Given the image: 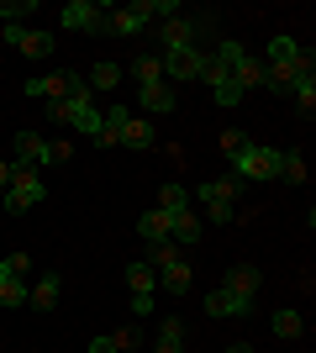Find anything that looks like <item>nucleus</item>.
Listing matches in <instances>:
<instances>
[{
	"label": "nucleus",
	"instance_id": "2f4dec72",
	"mask_svg": "<svg viewBox=\"0 0 316 353\" xmlns=\"http://www.w3.org/2000/svg\"><path fill=\"white\" fill-rule=\"evenodd\" d=\"M111 343H116V353H132L137 343H143V327H137V322H127L121 332H111Z\"/></svg>",
	"mask_w": 316,
	"mask_h": 353
},
{
	"label": "nucleus",
	"instance_id": "0eeeda50",
	"mask_svg": "<svg viewBox=\"0 0 316 353\" xmlns=\"http://www.w3.org/2000/svg\"><path fill=\"white\" fill-rule=\"evenodd\" d=\"M11 163H16V169H37V163H48V143L37 132H16L11 137Z\"/></svg>",
	"mask_w": 316,
	"mask_h": 353
},
{
	"label": "nucleus",
	"instance_id": "9d476101",
	"mask_svg": "<svg viewBox=\"0 0 316 353\" xmlns=\"http://www.w3.org/2000/svg\"><path fill=\"white\" fill-rule=\"evenodd\" d=\"M127 121H132V111L127 105H105L101 111V137H95V148H121V132H127Z\"/></svg>",
	"mask_w": 316,
	"mask_h": 353
},
{
	"label": "nucleus",
	"instance_id": "7ed1b4c3",
	"mask_svg": "<svg viewBox=\"0 0 316 353\" xmlns=\"http://www.w3.org/2000/svg\"><path fill=\"white\" fill-rule=\"evenodd\" d=\"M238 190H242L238 174H222V179H211V185H200V206H206L211 227H227V221H232V195Z\"/></svg>",
	"mask_w": 316,
	"mask_h": 353
},
{
	"label": "nucleus",
	"instance_id": "5701e85b",
	"mask_svg": "<svg viewBox=\"0 0 316 353\" xmlns=\"http://www.w3.org/2000/svg\"><path fill=\"white\" fill-rule=\"evenodd\" d=\"M185 348V327H180V316H169L164 327H158V343H153V353H180Z\"/></svg>",
	"mask_w": 316,
	"mask_h": 353
},
{
	"label": "nucleus",
	"instance_id": "f03ea898",
	"mask_svg": "<svg viewBox=\"0 0 316 353\" xmlns=\"http://www.w3.org/2000/svg\"><path fill=\"white\" fill-rule=\"evenodd\" d=\"M43 195H48V185H43V174L37 169H16L11 163V185H6V211H32V206H43Z\"/></svg>",
	"mask_w": 316,
	"mask_h": 353
},
{
	"label": "nucleus",
	"instance_id": "39448f33",
	"mask_svg": "<svg viewBox=\"0 0 316 353\" xmlns=\"http://www.w3.org/2000/svg\"><path fill=\"white\" fill-rule=\"evenodd\" d=\"M211 53H200V48H185V53H164V79L174 90L190 85V79H200V69H206Z\"/></svg>",
	"mask_w": 316,
	"mask_h": 353
},
{
	"label": "nucleus",
	"instance_id": "f8f14e48",
	"mask_svg": "<svg viewBox=\"0 0 316 353\" xmlns=\"http://www.w3.org/2000/svg\"><path fill=\"white\" fill-rule=\"evenodd\" d=\"M137 101L148 105L153 117H164V111H174V105H180V90L164 79V85H143V90H137Z\"/></svg>",
	"mask_w": 316,
	"mask_h": 353
},
{
	"label": "nucleus",
	"instance_id": "c85d7f7f",
	"mask_svg": "<svg viewBox=\"0 0 316 353\" xmlns=\"http://www.w3.org/2000/svg\"><path fill=\"white\" fill-rule=\"evenodd\" d=\"M169 259H180V248H174V237H164V243H148V253H143V264L164 269Z\"/></svg>",
	"mask_w": 316,
	"mask_h": 353
},
{
	"label": "nucleus",
	"instance_id": "4c0bfd02",
	"mask_svg": "<svg viewBox=\"0 0 316 353\" xmlns=\"http://www.w3.org/2000/svg\"><path fill=\"white\" fill-rule=\"evenodd\" d=\"M6 269H11L16 280H21V274H27V269H32V253H11V259H6Z\"/></svg>",
	"mask_w": 316,
	"mask_h": 353
},
{
	"label": "nucleus",
	"instance_id": "dca6fc26",
	"mask_svg": "<svg viewBox=\"0 0 316 353\" xmlns=\"http://www.w3.org/2000/svg\"><path fill=\"white\" fill-rule=\"evenodd\" d=\"M158 143V127H153L148 117H132L127 121V132H121V148H153Z\"/></svg>",
	"mask_w": 316,
	"mask_h": 353
},
{
	"label": "nucleus",
	"instance_id": "a18cd8bd",
	"mask_svg": "<svg viewBox=\"0 0 316 353\" xmlns=\"http://www.w3.org/2000/svg\"><path fill=\"white\" fill-rule=\"evenodd\" d=\"M6 274H11V269H6V259H0V280H6Z\"/></svg>",
	"mask_w": 316,
	"mask_h": 353
},
{
	"label": "nucleus",
	"instance_id": "72a5a7b5",
	"mask_svg": "<svg viewBox=\"0 0 316 353\" xmlns=\"http://www.w3.org/2000/svg\"><path fill=\"white\" fill-rule=\"evenodd\" d=\"M242 143H248V132H238V127H227V132H222V153H227V159H238Z\"/></svg>",
	"mask_w": 316,
	"mask_h": 353
},
{
	"label": "nucleus",
	"instance_id": "f257e3e1",
	"mask_svg": "<svg viewBox=\"0 0 316 353\" xmlns=\"http://www.w3.org/2000/svg\"><path fill=\"white\" fill-rule=\"evenodd\" d=\"M232 174L238 179H258V185H269L274 174H280V153L264 143H242V153L232 159Z\"/></svg>",
	"mask_w": 316,
	"mask_h": 353
},
{
	"label": "nucleus",
	"instance_id": "aec40b11",
	"mask_svg": "<svg viewBox=\"0 0 316 353\" xmlns=\"http://www.w3.org/2000/svg\"><path fill=\"white\" fill-rule=\"evenodd\" d=\"M137 237H143V243H164L169 237V216L164 211H143V216H137Z\"/></svg>",
	"mask_w": 316,
	"mask_h": 353
},
{
	"label": "nucleus",
	"instance_id": "423d86ee",
	"mask_svg": "<svg viewBox=\"0 0 316 353\" xmlns=\"http://www.w3.org/2000/svg\"><path fill=\"white\" fill-rule=\"evenodd\" d=\"M206 311H211V316H248V311H258V301H248V295L216 285V290L206 295Z\"/></svg>",
	"mask_w": 316,
	"mask_h": 353
},
{
	"label": "nucleus",
	"instance_id": "4468645a",
	"mask_svg": "<svg viewBox=\"0 0 316 353\" xmlns=\"http://www.w3.org/2000/svg\"><path fill=\"white\" fill-rule=\"evenodd\" d=\"M21 90H27V95H53V101H69V74H59V69H53V74H37V79H27Z\"/></svg>",
	"mask_w": 316,
	"mask_h": 353
},
{
	"label": "nucleus",
	"instance_id": "c9c22d12",
	"mask_svg": "<svg viewBox=\"0 0 316 353\" xmlns=\"http://www.w3.org/2000/svg\"><path fill=\"white\" fill-rule=\"evenodd\" d=\"M27 11H32V0H16V6H11V0H0V16H6V21H21Z\"/></svg>",
	"mask_w": 316,
	"mask_h": 353
},
{
	"label": "nucleus",
	"instance_id": "c756f323",
	"mask_svg": "<svg viewBox=\"0 0 316 353\" xmlns=\"http://www.w3.org/2000/svg\"><path fill=\"white\" fill-rule=\"evenodd\" d=\"M280 174H285L290 185H306V159L301 153H280Z\"/></svg>",
	"mask_w": 316,
	"mask_h": 353
},
{
	"label": "nucleus",
	"instance_id": "20e7f679",
	"mask_svg": "<svg viewBox=\"0 0 316 353\" xmlns=\"http://www.w3.org/2000/svg\"><path fill=\"white\" fill-rule=\"evenodd\" d=\"M153 21V0H137V6H121V11H105L101 32H116V37H137V32Z\"/></svg>",
	"mask_w": 316,
	"mask_h": 353
},
{
	"label": "nucleus",
	"instance_id": "7c9ffc66",
	"mask_svg": "<svg viewBox=\"0 0 316 353\" xmlns=\"http://www.w3.org/2000/svg\"><path fill=\"white\" fill-rule=\"evenodd\" d=\"M211 59H216V63H227V69H238V59H248V48H242L238 37H227V43L216 48V53H211Z\"/></svg>",
	"mask_w": 316,
	"mask_h": 353
},
{
	"label": "nucleus",
	"instance_id": "1a4fd4ad",
	"mask_svg": "<svg viewBox=\"0 0 316 353\" xmlns=\"http://www.w3.org/2000/svg\"><path fill=\"white\" fill-rule=\"evenodd\" d=\"M196 32H200L196 16H169V21H164V53H185V48H196Z\"/></svg>",
	"mask_w": 316,
	"mask_h": 353
},
{
	"label": "nucleus",
	"instance_id": "b1692460",
	"mask_svg": "<svg viewBox=\"0 0 316 353\" xmlns=\"http://www.w3.org/2000/svg\"><path fill=\"white\" fill-rule=\"evenodd\" d=\"M232 79H238V90L248 95L253 85H264V63L258 59H238V69H232Z\"/></svg>",
	"mask_w": 316,
	"mask_h": 353
},
{
	"label": "nucleus",
	"instance_id": "ddd939ff",
	"mask_svg": "<svg viewBox=\"0 0 316 353\" xmlns=\"http://www.w3.org/2000/svg\"><path fill=\"white\" fill-rule=\"evenodd\" d=\"M153 274H158V290L164 295H185L190 290V264H185V259H169V264L153 269Z\"/></svg>",
	"mask_w": 316,
	"mask_h": 353
},
{
	"label": "nucleus",
	"instance_id": "e433bc0d",
	"mask_svg": "<svg viewBox=\"0 0 316 353\" xmlns=\"http://www.w3.org/2000/svg\"><path fill=\"white\" fill-rule=\"evenodd\" d=\"M0 37H6V48H21V37H27V27H21V21H6V27H0Z\"/></svg>",
	"mask_w": 316,
	"mask_h": 353
},
{
	"label": "nucleus",
	"instance_id": "37998d69",
	"mask_svg": "<svg viewBox=\"0 0 316 353\" xmlns=\"http://www.w3.org/2000/svg\"><path fill=\"white\" fill-rule=\"evenodd\" d=\"M0 185H11V163L0 159Z\"/></svg>",
	"mask_w": 316,
	"mask_h": 353
},
{
	"label": "nucleus",
	"instance_id": "a19ab883",
	"mask_svg": "<svg viewBox=\"0 0 316 353\" xmlns=\"http://www.w3.org/2000/svg\"><path fill=\"white\" fill-rule=\"evenodd\" d=\"M148 311H153V295H132V316H137V322H143Z\"/></svg>",
	"mask_w": 316,
	"mask_h": 353
},
{
	"label": "nucleus",
	"instance_id": "6e6552de",
	"mask_svg": "<svg viewBox=\"0 0 316 353\" xmlns=\"http://www.w3.org/2000/svg\"><path fill=\"white\" fill-rule=\"evenodd\" d=\"M59 21H63V27H69V32H101L105 11H101V6H90V0H69Z\"/></svg>",
	"mask_w": 316,
	"mask_h": 353
},
{
	"label": "nucleus",
	"instance_id": "cd10ccee",
	"mask_svg": "<svg viewBox=\"0 0 316 353\" xmlns=\"http://www.w3.org/2000/svg\"><path fill=\"white\" fill-rule=\"evenodd\" d=\"M0 306H27V285L16 280V274H6V280H0Z\"/></svg>",
	"mask_w": 316,
	"mask_h": 353
},
{
	"label": "nucleus",
	"instance_id": "ea45409f",
	"mask_svg": "<svg viewBox=\"0 0 316 353\" xmlns=\"http://www.w3.org/2000/svg\"><path fill=\"white\" fill-rule=\"evenodd\" d=\"M69 153H74V148H69V143H48V163H63V159H69Z\"/></svg>",
	"mask_w": 316,
	"mask_h": 353
},
{
	"label": "nucleus",
	"instance_id": "393cba45",
	"mask_svg": "<svg viewBox=\"0 0 316 353\" xmlns=\"http://www.w3.org/2000/svg\"><path fill=\"white\" fill-rule=\"evenodd\" d=\"M269 327H274V338H285V343H290V338H301V327H306V322H301V311H274Z\"/></svg>",
	"mask_w": 316,
	"mask_h": 353
},
{
	"label": "nucleus",
	"instance_id": "a211bd4d",
	"mask_svg": "<svg viewBox=\"0 0 316 353\" xmlns=\"http://www.w3.org/2000/svg\"><path fill=\"white\" fill-rule=\"evenodd\" d=\"M200 232H206V221H200L196 211H180V216H169V237H180V243H200Z\"/></svg>",
	"mask_w": 316,
	"mask_h": 353
},
{
	"label": "nucleus",
	"instance_id": "58836bf2",
	"mask_svg": "<svg viewBox=\"0 0 316 353\" xmlns=\"http://www.w3.org/2000/svg\"><path fill=\"white\" fill-rule=\"evenodd\" d=\"M48 117H53V121H63V127H69V101H48Z\"/></svg>",
	"mask_w": 316,
	"mask_h": 353
},
{
	"label": "nucleus",
	"instance_id": "4be33fe9",
	"mask_svg": "<svg viewBox=\"0 0 316 353\" xmlns=\"http://www.w3.org/2000/svg\"><path fill=\"white\" fill-rule=\"evenodd\" d=\"M153 211H164V216H180V211H190V190L185 185H164L158 190V206Z\"/></svg>",
	"mask_w": 316,
	"mask_h": 353
},
{
	"label": "nucleus",
	"instance_id": "6ab92c4d",
	"mask_svg": "<svg viewBox=\"0 0 316 353\" xmlns=\"http://www.w3.org/2000/svg\"><path fill=\"white\" fill-rule=\"evenodd\" d=\"M85 85H90V95H95V90H116V85H121V63L101 59L90 74H85Z\"/></svg>",
	"mask_w": 316,
	"mask_h": 353
},
{
	"label": "nucleus",
	"instance_id": "412c9836",
	"mask_svg": "<svg viewBox=\"0 0 316 353\" xmlns=\"http://www.w3.org/2000/svg\"><path fill=\"white\" fill-rule=\"evenodd\" d=\"M301 59V43H295V37H274L269 43V69H285L290 74V63Z\"/></svg>",
	"mask_w": 316,
	"mask_h": 353
},
{
	"label": "nucleus",
	"instance_id": "f704fd0d",
	"mask_svg": "<svg viewBox=\"0 0 316 353\" xmlns=\"http://www.w3.org/2000/svg\"><path fill=\"white\" fill-rule=\"evenodd\" d=\"M290 90H295V101H301V111H311V105H316V79H295Z\"/></svg>",
	"mask_w": 316,
	"mask_h": 353
},
{
	"label": "nucleus",
	"instance_id": "473e14b6",
	"mask_svg": "<svg viewBox=\"0 0 316 353\" xmlns=\"http://www.w3.org/2000/svg\"><path fill=\"white\" fill-rule=\"evenodd\" d=\"M211 95H216L222 105H242V90H238V79H222V85L211 90Z\"/></svg>",
	"mask_w": 316,
	"mask_h": 353
},
{
	"label": "nucleus",
	"instance_id": "f3484780",
	"mask_svg": "<svg viewBox=\"0 0 316 353\" xmlns=\"http://www.w3.org/2000/svg\"><path fill=\"white\" fill-rule=\"evenodd\" d=\"M127 290H132V295H153V290H158V274H153V264L132 259V264H127Z\"/></svg>",
	"mask_w": 316,
	"mask_h": 353
},
{
	"label": "nucleus",
	"instance_id": "79ce46f5",
	"mask_svg": "<svg viewBox=\"0 0 316 353\" xmlns=\"http://www.w3.org/2000/svg\"><path fill=\"white\" fill-rule=\"evenodd\" d=\"M90 353H116V343L111 338H90Z\"/></svg>",
	"mask_w": 316,
	"mask_h": 353
},
{
	"label": "nucleus",
	"instance_id": "c03bdc74",
	"mask_svg": "<svg viewBox=\"0 0 316 353\" xmlns=\"http://www.w3.org/2000/svg\"><path fill=\"white\" fill-rule=\"evenodd\" d=\"M227 353H253V348H248V343H232V348H227Z\"/></svg>",
	"mask_w": 316,
	"mask_h": 353
},
{
	"label": "nucleus",
	"instance_id": "9b49d317",
	"mask_svg": "<svg viewBox=\"0 0 316 353\" xmlns=\"http://www.w3.org/2000/svg\"><path fill=\"white\" fill-rule=\"evenodd\" d=\"M222 285L227 290H238V295H248V301H258V290H264V269H253V264H232L222 274Z\"/></svg>",
	"mask_w": 316,
	"mask_h": 353
},
{
	"label": "nucleus",
	"instance_id": "2eb2a0df",
	"mask_svg": "<svg viewBox=\"0 0 316 353\" xmlns=\"http://www.w3.org/2000/svg\"><path fill=\"white\" fill-rule=\"evenodd\" d=\"M59 295H63V280H59V274H43V280L27 290V306L48 311V306H59Z\"/></svg>",
	"mask_w": 316,
	"mask_h": 353
},
{
	"label": "nucleus",
	"instance_id": "a878e982",
	"mask_svg": "<svg viewBox=\"0 0 316 353\" xmlns=\"http://www.w3.org/2000/svg\"><path fill=\"white\" fill-rule=\"evenodd\" d=\"M132 79H137V90H143V85H164V59H137Z\"/></svg>",
	"mask_w": 316,
	"mask_h": 353
},
{
	"label": "nucleus",
	"instance_id": "bb28decb",
	"mask_svg": "<svg viewBox=\"0 0 316 353\" xmlns=\"http://www.w3.org/2000/svg\"><path fill=\"white\" fill-rule=\"evenodd\" d=\"M21 53H27V59H48V53H53V32H32V27H27Z\"/></svg>",
	"mask_w": 316,
	"mask_h": 353
}]
</instances>
